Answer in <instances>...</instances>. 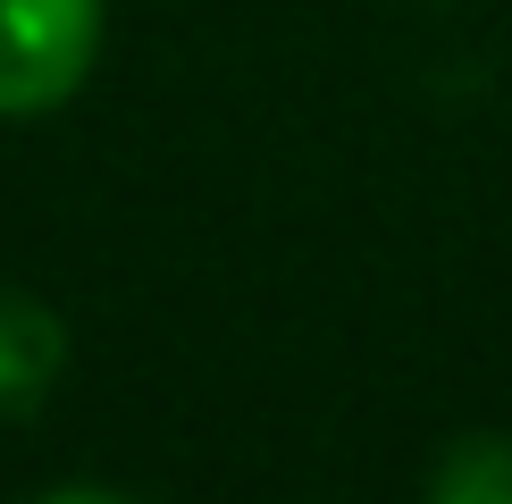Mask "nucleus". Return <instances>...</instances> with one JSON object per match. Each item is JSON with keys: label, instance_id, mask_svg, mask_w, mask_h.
I'll return each mask as SVG.
<instances>
[{"label": "nucleus", "instance_id": "nucleus-3", "mask_svg": "<svg viewBox=\"0 0 512 504\" xmlns=\"http://www.w3.org/2000/svg\"><path fill=\"white\" fill-rule=\"evenodd\" d=\"M26 504H135V496H118V488H42Z\"/></svg>", "mask_w": 512, "mask_h": 504}, {"label": "nucleus", "instance_id": "nucleus-1", "mask_svg": "<svg viewBox=\"0 0 512 504\" xmlns=\"http://www.w3.org/2000/svg\"><path fill=\"white\" fill-rule=\"evenodd\" d=\"M101 59V0H0V118H42L84 93Z\"/></svg>", "mask_w": 512, "mask_h": 504}, {"label": "nucleus", "instance_id": "nucleus-2", "mask_svg": "<svg viewBox=\"0 0 512 504\" xmlns=\"http://www.w3.org/2000/svg\"><path fill=\"white\" fill-rule=\"evenodd\" d=\"M429 504H512V437H462L445 446Z\"/></svg>", "mask_w": 512, "mask_h": 504}]
</instances>
